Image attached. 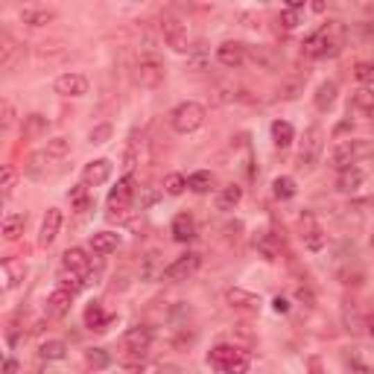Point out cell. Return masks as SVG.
<instances>
[{
    "mask_svg": "<svg viewBox=\"0 0 374 374\" xmlns=\"http://www.w3.org/2000/svg\"><path fill=\"white\" fill-rule=\"evenodd\" d=\"M38 357L47 359V363H56V359H65L67 357V345L62 339H47V342H41Z\"/></svg>",
    "mask_w": 374,
    "mask_h": 374,
    "instance_id": "f1b7e54d",
    "label": "cell"
},
{
    "mask_svg": "<svg viewBox=\"0 0 374 374\" xmlns=\"http://www.w3.org/2000/svg\"><path fill=\"white\" fill-rule=\"evenodd\" d=\"M339 47H342V26L339 21H328L304 38L301 53L307 59H328V56H337Z\"/></svg>",
    "mask_w": 374,
    "mask_h": 374,
    "instance_id": "6da1fadb",
    "label": "cell"
},
{
    "mask_svg": "<svg viewBox=\"0 0 374 374\" xmlns=\"http://www.w3.org/2000/svg\"><path fill=\"white\" fill-rule=\"evenodd\" d=\"M301 240H304V246H307L310 252H322L325 243H328L325 228H322V223L316 219L313 211H304V214H301Z\"/></svg>",
    "mask_w": 374,
    "mask_h": 374,
    "instance_id": "30bf717a",
    "label": "cell"
},
{
    "mask_svg": "<svg viewBox=\"0 0 374 374\" xmlns=\"http://www.w3.org/2000/svg\"><path fill=\"white\" fill-rule=\"evenodd\" d=\"M337 94H339V88H337V82H322V85L316 88V94H313V105L318 108V112H328L330 105L337 103Z\"/></svg>",
    "mask_w": 374,
    "mask_h": 374,
    "instance_id": "d4e9b609",
    "label": "cell"
},
{
    "mask_svg": "<svg viewBox=\"0 0 374 374\" xmlns=\"http://www.w3.org/2000/svg\"><path fill=\"white\" fill-rule=\"evenodd\" d=\"M243 199V187L240 185H226L223 190L216 193V207L219 211H234Z\"/></svg>",
    "mask_w": 374,
    "mask_h": 374,
    "instance_id": "4316f807",
    "label": "cell"
},
{
    "mask_svg": "<svg viewBox=\"0 0 374 374\" xmlns=\"http://www.w3.org/2000/svg\"><path fill=\"white\" fill-rule=\"evenodd\" d=\"M255 248H257V252L266 257V260L278 257V240H275V234H269V231H260V234H257V237H255Z\"/></svg>",
    "mask_w": 374,
    "mask_h": 374,
    "instance_id": "4dcf8cb0",
    "label": "cell"
},
{
    "mask_svg": "<svg viewBox=\"0 0 374 374\" xmlns=\"http://www.w3.org/2000/svg\"><path fill=\"white\" fill-rule=\"evenodd\" d=\"M207 366L216 368L219 374H246L252 359H248L246 351L234 348V345H214L207 351Z\"/></svg>",
    "mask_w": 374,
    "mask_h": 374,
    "instance_id": "7a4b0ae2",
    "label": "cell"
},
{
    "mask_svg": "<svg viewBox=\"0 0 374 374\" xmlns=\"http://www.w3.org/2000/svg\"><path fill=\"white\" fill-rule=\"evenodd\" d=\"M205 117H207L205 105L187 100V103H182V105L173 108L170 126H173V132H178V135H190V132H196V129L205 126Z\"/></svg>",
    "mask_w": 374,
    "mask_h": 374,
    "instance_id": "5b68a950",
    "label": "cell"
},
{
    "mask_svg": "<svg viewBox=\"0 0 374 374\" xmlns=\"http://www.w3.org/2000/svg\"><path fill=\"white\" fill-rule=\"evenodd\" d=\"M371 149L374 146L368 141H363V137H345V141H337L330 146V164H334L337 170H348L363 155H368Z\"/></svg>",
    "mask_w": 374,
    "mask_h": 374,
    "instance_id": "277c9868",
    "label": "cell"
},
{
    "mask_svg": "<svg viewBox=\"0 0 374 374\" xmlns=\"http://www.w3.org/2000/svg\"><path fill=\"white\" fill-rule=\"evenodd\" d=\"M272 310H275V313H287V310H289V301L278 296V298H275V301H272Z\"/></svg>",
    "mask_w": 374,
    "mask_h": 374,
    "instance_id": "7dc6e473",
    "label": "cell"
},
{
    "mask_svg": "<svg viewBox=\"0 0 374 374\" xmlns=\"http://www.w3.org/2000/svg\"><path fill=\"white\" fill-rule=\"evenodd\" d=\"M24 275H26V269L21 260H3V281H6L3 287L6 289H15L24 281Z\"/></svg>",
    "mask_w": 374,
    "mask_h": 374,
    "instance_id": "f546056e",
    "label": "cell"
},
{
    "mask_svg": "<svg viewBox=\"0 0 374 374\" xmlns=\"http://www.w3.org/2000/svg\"><path fill=\"white\" fill-rule=\"evenodd\" d=\"M211 185H214V176L207 170H196L187 176V190H193V193H207Z\"/></svg>",
    "mask_w": 374,
    "mask_h": 374,
    "instance_id": "836d02e7",
    "label": "cell"
},
{
    "mask_svg": "<svg viewBox=\"0 0 374 374\" xmlns=\"http://www.w3.org/2000/svg\"><path fill=\"white\" fill-rule=\"evenodd\" d=\"M24 226H26V216L24 214H6L3 216V237L6 240H18L24 234Z\"/></svg>",
    "mask_w": 374,
    "mask_h": 374,
    "instance_id": "1f68e13d",
    "label": "cell"
},
{
    "mask_svg": "<svg viewBox=\"0 0 374 374\" xmlns=\"http://www.w3.org/2000/svg\"><path fill=\"white\" fill-rule=\"evenodd\" d=\"M3 374H21V366H18V359H15V357H6Z\"/></svg>",
    "mask_w": 374,
    "mask_h": 374,
    "instance_id": "bcb514c9",
    "label": "cell"
},
{
    "mask_svg": "<svg viewBox=\"0 0 374 374\" xmlns=\"http://www.w3.org/2000/svg\"><path fill=\"white\" fill-rule=\"evenodd\" d=\"M135 374H158V368H135Z\"/></svg>",
    "mask_w": 374,
    "mask_h": 374,
    "instance_id": "f907efd6",
    "label": "cell"
},
{
    "mask_svg": "<svg viewBox=\"0 0 374 374\" xmlns=\"http://www.w3.org/2000/svg\"><path fill=\"white\" fill-rule=\"evenodd\" d=\"M44 132H47V117L44 114H26L24 117V126H21L24 141H38Z\"/></svg>",
    "mask_w": 374,
    "mask_h": 374,
    "instance_id": "484cf974",
    "label": "cell"
},
{
    "mask_svg": "<svg viewBox=\"0 0 374 374\" xmlns=\"http://www.w3.org/2000/svg\"><path fill=\"white\" fill-rule=\"evenodd\" d=\"M322 149H325V132H322V126H310L307 132H304V137H301L298 164H301L304 170L316 167L318 158H322Z\"/></svg>",
    "mask_w": 374,
    "mask_h": 374,
    "instance_id": "8992f818",
    "label": "cell"
},
{
    "mask_svg": "<svg viewBox=\"0 0 374 374\" xmlns=\"http://www.w3.org/2000/svg\"><path fill=\"white\" fill-rule=\"evenodd\" d=\"M363 185H366V170L357 167V164L348 170H339V176H337V190L339 193H357Z\"/></svg>",
    "mask_w": 374,
    "mask_h": 374,
    "instance_id": "e0dca14e",
    "label": "cell"
},
{
    "mask_svg": "<svg viewBox=\"0 0 374 374\" xmlns=\"http://www.w3.org/2000/svg\"><path fill=\"white\" fill-rule=\"evenodd\" d=\"M132 196H135V178L132 176H123L117 187H112V193H108V211H126V207L132 205Z\"/></svg>",
    "mask_w": 374,
    "mask_h": 374,
    "instance_id": "5bb4252c",
    "label": "cell"
},
{
    "mask_svg": "<svg viewBox=\"0 0 374 374\" xmlns=\"http://www.w3.org/2000/svg\"><path fill=\"white\" fill-rule=\"evenodd\" d=\"M71 304H74V293H67V289L56 287L47 296V316L50 318H62L67 310H71Z\"/></svg>",
    "mask_w": 374,
    "mask_h": 374,
    "instance_id": "ac0fdd59",
    "label": "cell"
},
{
    "mask_svg": "<svg viewBox=\"0 0 374 374\" xmlns=\"http://www.w3.org/2000/svg\"><path fill=\"white\" fill-rule=\"evenodd\" d=\"M108 325H112V316L103 310L100 301H91L88 307H85V328H91V330H105Z\"/></svg>",
    "mask_w": 374,
    "mask_h": 374,
    "instance_id": "cb8c5ba5",
    "label": "cell"
},
{
    "mask_svg": "<svg viewBox=\"0 0 374 374\" xmlns=\"http://www.w3.org/2000/svg\"><path fill=\"white\" fill-rule=\"evenodd\" d=\"M363 35H366V38H374V21L363 24Z\"/></svg>",
    "mask_w": 374,
    "mask_h": 374,
    "instance_id": "c3c4849f",
    "label": "cell"
},
{
    "mask_svg": "<svg viewBox=\"0 0 374 374\" xmlns=\"http://www.w3.org/2000/svg\"><path fill=\"white\" fill-rule=\"evenodd\" d=\"M85 363L94 371H103V368H108V363H112V357H108V351H103V348H88L85 351Z\"/></svg>",
    "mask_w": 374,
    "mask_h": 374,
    "instance_id": "8d00e7d4",
    "label": "cell"
},
{
    "mask_svg": "<svg viewBox=\"0 0 374 374\" xmlns=\"http://www.w3.org/2000/svg\"><path fill=\"white\" fill-rule=\"evenodd\" d=\"M272 193H275V199H281V202L293 199V196H296V178H289V176H278V178L272 182Z\"/></svg>",
    "mask_w": 374,
    "mask_h": 374,
    "instance_id": "d6a6232c",
    "label": "cell"
},
{
    "mask_svg": "<svg viewBox=\"0 0 374 374\" xmlns=\"http://www.w3.org/2000/svg\"><path fill=\"white\" fill-rule=\"evenodd\" d=\"M354 76H357V82H363V85L374 88V62H359L354 67Z\"/></svg>",
    "mask_w": 374,
    "mask_h": 374,
    "instance_id": "60d3db41",
    "label": "cell"
},
{
    "mask_svg": "<svg viewBox=\"0 0 374 374\" xmlns=\"http://www.w3.org/2000/svg\"><path fill=\"white\" fill-rule=\"evenodd\" d=\"M15 185H18V170L12 164H3V170H0V193H3V199L12 196Z\"/></svg>",
    "mask_w": 374,
    "mask_h": 374,
    "instance_id": "d590c367",
    "label": "cell"
},
{
    "mask_svg": "<svg viewBox=\"0 0 374 374\" xmlns=\"http://www.w3.org/2000/svg\"><path fill=\"white\" fill-rule=\"evenodd\" d=\"M152 202H158V190H149V193H146V199H144V205H152Z\"/></svg>",
    "mask_w": 374,
    "mask_h": 374,
    "instance_id": "681fc988",
    "label": "cell"
},
{
    "mask_svg": "<svg viewBox=\"0 0 374 374\" xmlns=\"http://www.w3.org/2000/svg\"><path fill=\"white\" fill-rule=\"evenodd\" d=\"M368 334H371V337H374V316H371V318H368Z\"/></svg>",
    "mask_w": 374,
    "mask_h": 374,
    "instance_id": "816d5d0a",
    "label": "cell"
},
{
    "mask_svg": "<svg viewBox=\"0 0 374 374\" xmlns=\"http://www.w3.org/2000/svg\"><path fill=\"white\" fill-rule=\"evenodd\" d=\"M53 88L62 96H85L88 94V79L82 74H62L53 82Z\"/></svg>",
    "mask_w": 374,
    "mask_h": 374,
    "instance_id": "9a60e30c",
    "label": "cell"
},
{
    "mask_svg": "<svg viewBox=\"0 0 374 374\" xmlns=\"http://www.w3.org/2000/svg\"><path fill=\"white\" fill-rule=\"evenodd\" d=\"M149 345H152V330H149V328H144V325L129 328L126 334H123V339H120L123 363H126V366L135 363L137 368H141L144 357H146V351H149Z\"/></svg>",
    "mask_w": 374,
    "mask_h": 374,
    "instance_id": "3957f363",
    "label": "cell"
},
{
    "mask_svg": "<svg viewBox=\"0 0 374 374\" xmlns=\"http://www.w3.org/2000/svg\"><path fill=\"white\" fill-rule=\"evenodd\" d=\"M135 164H137V149H135V141H132L129 149H126V158H123V170H126V176H132Z\"/></svg>",
    "mask_w": 374,
    "mask_h": 374,
    "instance_id": "ee69618b",
    "label": "cell"
},
{
    "mask_svg": "<svg viewBox=\"0 0 374 374\" xmlns=\"http://www.w3.org/2000/svg\"><path fill=\"white\" fill-rule=\"evenodd\" d=\"M216 62L228 67V71H237V67L246 65V44H240V41H223L216 47Z\"/></svg>",
    "mask_w": 374,
    "mask_h": 374,
    "instance_id": "4fadbf2b",
    "label": "cell"
},
{
    "mask_svg": "<svg viewBox=\"0 0 374 374\" xmlns=\"http://www.w3.org/2000/svg\"><path fill=\"white\" fill-rule=\"evenodd\" d=\"M226 301L234 310H260V296L248 293V289H240V287H231L226 293Z\"/></svg>",
    "mask_w": 374,
    "mask_h": 374,
    "instance_id": "d6986e66",
    "label": "cell"
},
{
    "mask_svg": "<svg viewBox=\"0 0 374 374\" xmlns=\"http://www.w3.org/2000/svg\"><path fill=\"white\" fill-rule=\"evenodd\" d=\"M21 21L26 26H47L56 21V12L47 6H26V9H21Z\"/></svg>",
    "mask_w": 374,
    "mask_h": 374,
    "instance_id": "7402d4cb",
    "label": "cell"
},
{
    "mask_svg": "<svg viewBox=\"0 0 374 374\" xmlns=\"http://www.w3.org/2000/svg\"><path fill=\"white\" fill-rule=\"evenodd\" d=\"M71 205L76 207V211H88L91 207V196H88V185H76L71 190Z\"/></svg>",
    "mask_w": 374,
    "mask_h": 374,
    "instance_id": "ab89813d",
    "label": "cell"
},
{
    "mask_svg": "<svg viewBox=\"0 0 374 374\" xmlns=\"http://www.w3.org/2000/svg\"><path fill=\"white\" fill-rule=\"evenodd\" d=\"M59 228H62V211L59 207H47L44 219H41V231H38V246H53V240L59 237Z\"/></svg>",
    "mask_w": 374,
    "mask_h": 374,
    "instance_id": "2e32d148",
    "label": "cell"
},
{
    "mask_svg": "<svg viewBox=\"0 0 374 374\" xmlns=\"http://www.w3.org/2000/svg\"><path fill=\"white\" fill-rule=\"evenodd\" d=\"M272 141L278 149H287L289 144L296 141V129H293V123H287V120H275L272 123Z\"/></svg>",
    "mask_w": 374,
    "mask_h": 374,
    "instance_id": "83f0119b",
    "label": "cell"
},
{
    "mask_svg": "<svg viewBox=\"0 0 374 374\" xmlns=\"http://www.w3.org/2000/svg\"><path fill=\"white\" fill-rule=\"evenodd\" d=\"M173 240L176 243H190L193 237H196V223H193V216L190 214H178L173 219Z\"/></svg>",
    "mask_w": 374,
    "mask_h": 374,
    "instance_id": "603a6c76",
    "label": "cell"
},
{
    "mask_svg": "<svg viewBox=\"0 0 374 374\" xmlns=\"http://www.w3.org/2000/svg\"><path fill=\"white\" fill-rule=\"evenodd\" d=\"M112 170H114V164L108 161V158L88 161V164H85V170H82V185H88V187H100V185H105L108 178H112Z\"/></svg>",
    "mask_w": 374,
    "mask_h": 374,
    "instance_id": "7c38bea8",
    "label": "cell"
},
{
    "mask_svg": "<svg viewBox=\"0 0 374 374\" xmlns=\"http://www.w3.org/2000/svg\"><path fill=\"white\" fill-rule=\"evenodd\" d=\"M108 137H112V123H100L91 129V144H105Z\"/></svg>",
    "mask_w": 374,
    "mask_h": 374,
    "instance_id": "7bdbcfd3",
    "label": "cell"
},
{
    "mask_svg": "<svg viewBox=\"0 0 374 374\" xmlns=\"http://www.w3.org/2000/svg\"><path fill=\"white\" fill-rule=\"evenodd\" d=\"M351 112H354L357 117L374 120V88H359V91H354V96H351Z\"/></svg>",
    "mask_w": 374,
    "mask_h": 374,
    "instance_id": "ffe728a7",
    "label": "cell"
},
{
    "mask_svg": "<svg viewBox=\"0 0 374 374\" xmlns=\"http://www.w3.org/2000/svg\"><path fill=\"white\" fill-rule=\"evenodd\" d=\"M158 252H155V248H152V252L144 257V266H141V278L144 281H155V278H161V275H164V269H158Z\"/></svg>",
    "mask_w": 374,
    "mask_h": 374,
    "instance_id": "e575fe53",
    "label": "cell"
},
{
    "mask_svg": "<svg viewBox=\"0 0 374 374\" xmlns=\"http://www.w3.org/2000/svg\"><path fill=\"white\" fill-rule=\"evenodd\" d=\"M117 246H120V234L117 231H96L91 237V252L100 255V257L117 252Z\"/></svg>",
    "mask_w": 374,
    "mask_h": 374,
    "instance_id": "44dd1931",
    "label": "cell"
},
{
    "mask_svg": "<svg viewBox=\"0 0 374 374\" xmlns=\"http://www.w3.org/2000/svg\"><path fill=\"white\" fill-rule=\"evenodd\" d=\"M44 152L50 158H65V155H71V141L67 137H53V141H47V146H44Z\"/></svg>",
    "mask_w": 374,
    "mask_h": 374,
    "instance_id": "74e56055",
    "label": "cell"
},
{
    "mask_svg": "<svg viewBox=\"0 0 374 374\" xmlns=\"http://www.w3.org/2000/svg\"><path fill=\"white\" fill-rule=\"evenodd\" d=\"M161 35L167 41V47H173L176 53H187L190 44H187V26L182 24V18L176 15H164L161 18Z\"/></svg>",
    "mask_w": 374,
    "mask_h": 374,
    "instance_id": "9c48e42d",
    "label": "cell"
},
{
    "mask_svg": "<svg viewBox=\"0 0 374 374\" xmlns=\"http://www.w3.org/2000/svg\"><path fill=\"white\" fill-rule=\"evenodd\" d=\"M278 24L289 33V30H296V26L301 24V18H298V12H296V9H284L281 15H278Z\"/></svg>",
    "mask_w": 374,
    "mask_h": 374,
    "instance_id": "b9f144b4",
    "label": "cell"
},
{
    "mask_svg": "<svg viewBox=\"0 0 374 374\" xmlns=\"http://www.w3.org/2000/svg\"><path fill=\"white\" fill-rule=\"evenodd\" d=\"M371 246H374V237H371Z\"/></svg>",
    "mask_w": 374,
    "mask_h": 374,
    "instance_id": "f5cc1de1",
    "label": "cell"
},
{
    "mask_svg": "<svg viewBox=\"0 0 374 374\" xmlns=\"http://www.w3.org/2000/svg\"><path fill=\"white\" fill-rule=\"evenodd\" d=\"M199 266H202V255H196V252H187V255H182V257H176L167 269H164V275H161V281H170V284H178V281H187V278H193V275L199 272Z\"/></svg>",
    "mask_w": 374,
    "mask_h": 374,
    "instance_id": "ba28073f",
    "label": "cell"
},
{
    "mask_svg": "<svg viewBox=\"0 0 374 374\" xmlns=\"http://www.w3.org/2000/svg\"><path fill=\"white\" fill-rule=\"evenodd\" d=\"M62 269L67 275H76V278H82L88 284V275H91V257L82 252V248H67V252L62 255Z\"/></svg>",
    "mask_w": 374,
    "mask_h": 374,
    "instance_id": "8fae6325",
    "label": "cell"
},
{
    "mask_svg": "<svg viewBox=\"0 0 374 374\" xmlns=\"http://www.w3.org/2000/svg\"><path fill=\"white\" fill-rule=\"evenodd\" d=\"M164 190H167L170 196H182V193L187 190V178L182 173H170L167 178H164Z\"/></svg>",
    "mask_w": 374,
    "mask_h": 374,
    "instance_id": "f35d334b",
    "label": "cell"
},
{
    "mask_svg": "<svg viewBox=\"0 0 374 374\" xmlns=\"http://www.w3.org/2000/svg\"><path fill=\"white\" fill-rule=\"evenodd\" d=\"M135 82L141 88H158L164 82V62L155 56V53H146V56L137 59L135 65Z\"/></svg>",
    "mask_w": 374,
    "mask_h": 374,
    "instance_id": "52a82bcc",
    "label": "cell"
},
{
    "mask_svg": "<svg viewBox=\"0 0 374 374\" xmlns=\"http://www.w3.org/2000/svg\"><path fill=\"white\" fill-rule=\"evenodd\" d=\"M12 123H15V105L9 100H3V129H9Z\"/></svg>",
    "mask_w": 374,
    "mask_h": 374,
    "instance_id": "f6af8a7d",
    "label": "cell"
}]
</instances>
